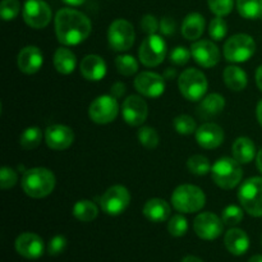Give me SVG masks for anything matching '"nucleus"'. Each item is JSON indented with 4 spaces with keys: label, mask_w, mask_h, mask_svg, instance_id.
<instances>
[{
    "label": "nucleus",
    "mask_w": 262,
    "mask_h": 262,
    "mask_svg": "<svg viewBox=\"0 0 262 262\" xmlns=\"http://www.w3.org/2000/svg\"><path fill=\"white\" fill-rule=\"evenodd\" d=\"M54 25L56 38L64 46L79 45L89 38L92 31L90 18L72 8L59 9L54 18Z\"/></svg>",
    "instance_id": "obj_1"
},
{
    "label": "nucleus",
    "mask_w": 262,
    "mask_h": 262,
    "mask_svg": "<svg viewBox=\"0 0 262 262\" xmlns=\"http://www.w3.org/2000/svg\"><path fill=\"white\" fill-rule=\"evenodd\" d=\"M56 184V178L46 168H32L25 171L20 181L23 192L31 199H43L51 194Z\"/></svg>",
    "instance_id": "obj_2"
},
{
    "label": "nucleus",
    "mask_w": 262,
    "mask_h": 262,
    "mask_svg": "<svg viewBox=\"0 0 262 262\" xmlns=\"http://www.w3.org/2000/svg\"><path fill=\"white\" fill-rule=\"evenodd\" d=\"M171 206L182 214H193L201 211L206 205V194L200 187L193 184L178 186L170 197Z\"/></svg>",
    "instance_id": "obj_3"
},
{
    "label": "nucleus",
    "mask_w": 262,
    "mask_h": 262,
    "mask_svg": "<svg viewBox=\"0 0 262 262\" xmlns=\"http://www.w3.org/2000/svg\"><path fill=\"white\" fill-rule=\"evenodd\" d=\"M211 178L217 187L223 189H233L241 183L243 170L234 158H220L211 168Z\"/></svg>",
    "instance_id": "obj_4"
},
{
    "label": "nucleus",
    "mask_w": 262,
    "mask_h": 262,
    "mask_svg": "<svg viewBox=\"0 0 262 262\" xmlns=\"http://www.w3.org/2000/svg\"><path fill=\"white\" fill-rule=\"evenodd\" d=\"M178 89L182 96L188 101H201L209 89V82L201 71L188 68L179 74Z\"/></svg>",
    "instance_id": "obj_5"
},
{
    "label": "nucleus",
    "mask_w": 262,
    "mask_h": 262,
    "mask_svg": "<svg viewBox=\"0 0 262 262\" xmlns=\"http://www.w3.org/2000/svg\"><path fill=\"white\" fill-rule=\"evenodd\" d=\"M238 200L248 215L262 217V177H252L243 182L238 191Z\"/></svg>",
    "instance_id": "obj_6"
},
{
    "label": "nucleus",
    "mask_w": 262,
    "mask_h": 262,
    "mask_svg": "<svg viewBox=\"0 0 262 262\" xmlns=\"http://www.w3.org/2000/svg\"><path fill=\"white\" fill-rule=\"evenodd\" d=\"M256 53V42L247 33H237L228 38L224 43L223 54L230 63H245Z\"/></svg>",
    "instance_id": "obj_7"
},
{
    "label": "nucleus",
    "mask_w": 262,
    "mask_h": 262,
    "mask_svg": "<svg viewBox=\"0 0 262 262\" xmlns=\"http://www.w3.org/2000/svg\"><path fill=\"white\" fill-rule=\"evenodd\" d=\"M136 32L127 19H115L107 30V42L114 51H127L135 43Z\"/></svg>",
    "instance_id": "obj_8"
},
{
    "label": "nucleus",
    "mask_w": 262,
    "mask_h": 262,
    "mask_svg": "<svg viewBox=\"0 0 262 262\" xmlns=\"http://www.w3.org/2000/svg\"><path fill=\"white\" fill-rule=\"evenodd\" d=\"M119 114V104L113 95H101L89 106V117L96 124H109Z\"/></svg>",
    "instance_id": "obj_9"
},
{
    "label": "nucleus",
    "mask_w": 262,
    "mask_h": 262,
    "mask_svg": "<svg viewBox=\"0 0 262 262\" xmlns=\"http://www.w3.org/2000/svg\"><path fill=\"white\" fill-rule=\"evenodd\" d=\"M166 55V42L161 36L148 35L141 42L138 49V58L145 67L154 68L160 66Z\"/></svg>",
    "instance_id": "obj_10"
},
{
    "label": "nucleus",
    "mask_w": 262,
    "mask_h": 262,
    "mask_svg": "<svg viewBox=\"0 0 262 262\" xmlns=\"http://www.w3.org/2000/svg\"><path fill=\"white\" fill-rule=\"evenodd\" d=\"M130 193L124 186H113L106 189L100 200V206L101 210L109 216H118L123 214L129 206Z\"/></svg>",
    "instance_id": "obj_11"
},
{
    "label": "nucleus",
    "mask_w": 262,
    "mask_h": 262,
    "mask_svg": "<svg viewBox=\"0 0 262 262\" xmlns=\"http://www.w3.org/2000/svg\"><path fill=\"white\" fill-rule=\"evenodd\" d=\"M22 17L28 27L41 30L51 22L53 12L50 5L43 0H26L22 8Z\"/></svg>",
    "instance_id": "obj_12"
},
{
    "label": "nucleus",
    "mask_w": 262,
    "mask_h": 262,
    "mask_svg": "<svg viewBox=\"0 0 262 262\" xmlns=\"http://www.w3.org/2000/svg\"><path fill=\"white\" fill-rule=\"evenodd\" d=\"M224 225L222 217L215 215L214 212L207 211L201 212L194 217L193 230L201 239L214 241L222 235Z\"/></svg>",
    "instance_id": "obj_13"
},
{
    "label": "nucleus",
    "mask_w": 262,
    "mask_h": 262,
    "mask_svg": "<svg viewBox=\"0 0 262 262\" xmlns=\"http://www.w3.org/2000/svg\"><path fill=\"white\" fill-rule=\"evenodd\" d=\"M135 89L145 97H160L165 92V78L155 72H141L135 78Z\"/></svg>",
    "instance_id": "obj_14"
},
{
    "label": "nucleus",
    "mask_w": 262,
    "mask_h": 262,
    "mask_svg": "<svg viewBox=\"0 0 262 262\" xmlns=\"http://www.w3.org/2000/svg\"><path fill=\"white\" fill-rule=\"evenodd\" d=\"M148 115L147 102L138 95H130L123 101L122 117L127 124L132 127H141Z\"/></svg>",
    "instance_id": "obj_15"
},
{
    "label": "nucleus",
    "mask_w": 262,
    "mask_h": 262,
    "mask_svg": "<svg viewBox=\"0 0 262 262\" xmlns=\"http://www.w3.org/2000/svg\"><path fill=\"white\" fill-rule=\"evenodd\" d=\"M14 246L18 255L27 258V260H37L43 255V251H45L42 238L35 233L30 232L18 235Z\"/></svg>",
    "instance_id": "obj_16"
},
{
    "label": "nucleus",
    "mask_w": 262,
    "mask_h": 262,
    "mask_svg": "<svg viewBox=\"0 0 262 262\" xmlns=\"http://www.w3.org/2000/svg\"><path fill=\"white\" fill-rule=\"evenodd\" d=\"M192 58L204 68H212L220 61L219 48L210 40H197L191 46Z\"/></svg>",
    "instance_id": "obj_17"
},
{
    "label": "nucleus",
    "mask_w": 262,
    "mask_h": 262,
    "mask_svg": "<svg viewBox=\"0 0 262 262\" xmlns=\"http://www.w3.org/2000/svg\"><path fill=\"white\" fill-rule=\"evenodd\" d=\"M45 142L51 150H67L74 142L73 129L64 124L49 125L45 129Z\"/></svg>",
    "instance_id": "obj_18"
},
{
    "label": "nucleus",
    "mask_w": 262,
    "mask_h": 262,
    "mask_svg": "<svg viewBox=\"0 0 262 262\" xmlns=\"http://www.w3.org/2000/svg\"><path fill=\"white\" fill-rule=\"evenodd\" d=\"M197 143L205 150H214L224 142V129L216 123H204L194 133Z\"/></svg>",
    "instance_id": "obj_19"
},
{
    "label": "nucleus",
    "mask_w": 262,
    "mask_h": 262,
    "mask_svg": "<svg viewBox=\"0 0 262 262\" xmlns=\"http://www.w3.org/2000/svg\"><path fill=\"white\" fill-rule=\"evenodd\" d=\"M43 64V55L37 46L28 45L20 49L17 55V66L22 73L35 74Z\"/></svg>",
    "instance_id": "obj_20"
},
{
    "label": "nucleus",
    "mask_w": 262,
    "mask_h": 262,
    "mask_svg": "<svg viewBox=\"0 0 262 262\" xmlns=\"http://www.w3.org/2000/svg\"><path fill=\"white\" fill-rule=\"evenodd\" d=\"M106 71L107 67L105 60L96 54L86 55L79 64V72H81L82 77L91 82L101 81L106 76Z\"/></svg>",
    "instance_id": "obj_21"
},
{
    "label": "nucleus",
    "mask_w": 262,
    "mask_h": 262,
    "mask_svg": "<svg viewBox=\"0 0 262 262\" xmlns=\"http://www.w3.org/2000/svg\"><path fill=\"white\" fill-rule=\"evenodd\" d=\"M224 246L232 255L242 256L250 248V237L245 230L239 228H232L225 233Z\"/></svg>",
    "instance_id": "obj_22"
},
{
    "label": "nucleus",
    "mask_w": 262,
    "mask_h": 262,
    "mask_svg": "<svg viewBox=\"0 0 262 262\" xmlns=\"http://www.w3.org/2000/svg\"><path fill=\"white\" fill-rule=\"evenodd\" d=\"M143 216L151 223H164L170 217L171 207L165 200L151 199L142 209Z\"/></svg>",
    "instance_id": "obj_23"
},
{
    "label": "nucleus",
    "mask_w": 262,
    "mask_h": 262,
    "mask_svg": "<svg viewBox=\"0 0 262 262\" xmlns=\"http://www.w3.org/2000/svg\"><path fill=\"white\" fill-rule=\"evenodd\" d=\"M205 27H206V20L201 13H189L186 18H184L183 23H182V35L184 38L189 41H197L201 38L204 35Z\"/></svg>",
    "instance_id": "obj_24"
},
{
    "label": "nucleus",
    "mask_w": 262,
    "mask_h": 262,
    "mask_svg": "<svg viewBox=\"0 0 262 262\" xmlns=\"http://www.w3.org/2000/svg\"><path fill=\"white\" fill-rule=\"evenodd\" d=\"M232 154L241 165L250 164L256 158L255 143L248 137H238L232 145Z\"/></svg>",
    "instance_id": "obj_25"
},
{
    "label": "nucleus",
    "mask_w": 262,
    "mask_h": 262,
    "mask_svg": "<svg viewBox=\"0 0 262 262\" xmlns=\"http://www.w3.org/2000/svg\"><path fill=\"white\" fill-rule=\"evenodd\" d=\"M53 61L56 72L60 74H66V76L73 73L77 67L76 54L71 49H68V46H61V48L56 49Z\"/></svg>",
    "instance_id": "obj_26"
},
{
    "label": "nucleus",
    "mask_w": 262,
    "mask_h": 262,
    "mask_svg": "<svg viewBox=\"0 0 262 262\" xmlns=\"http://www.w3.org/2000/svg\"><path fill=\"white\" fill-rule=\"evenodd\" d=\"M223 79L225 86L235 92H241L247 87L248 77L242 68L237 66H229L223 72Z\"/></svg>",
    "instance_id": "obj_27"
},
{
    "label": "nucleus",
    "mask_w": 262,
    "mask_h": 262,
    "mask_svg": "<svg viewBox=\"0 0 262 262\" xmlns=\"http://www.w3.org/2000/svg\"><path fill=\"white\" fill-rule=\"evenodd\" d=\"M225 107V99L220 94L206 95L200 101L199 114L201 118H211L220 114Z\"/></svg>",
    "instance_id": "obj_28"
},
{
    "label": "nucleus",
    "mask_w": 262,
    "mask_h": 262,
    "mask_svg": "<svg viewBox=\"0 0 262 262\" xmlns=\"http://www.w3.org/2000/svg\"><path fill=\"white\" fill-rule=\"evenodd\" d=\"M72 212H73V216L79 222L90 223L96 219L99 215V209L95 202L90 201V200H79L74 204Z\"/></svg>",
    "instance_id": "obj_29"
},
{
    "label": "nucleus",
    "mask_w": 262,
    "mask_h": 262,
    "mask_svg": "<svg viewBox=\"0 0 262 262\" xmlns=\"http://www.w3.org/2000/svg\"><path fill=\"white\" fill-rule=\"evenodd\" d=\"M237 9L246 19H257L262 15V0H237Z\"/></svg>",
    "instance_id": "obj_30"
},
{
    "label": "nucleus",
    "mask_w": 262,
    "mask_h": 262,
    "mask_svg": "<svg viewBox=\"0 0 262 262\" xmlns=\"http://www.w3.org/2000/svg\"><path fill=\"white\" fill-rule=\"evenodd\" d=\"M41 141H42V130L38 127L26 128L19 136V145L25 150H33L38 147Z\"/></svg>",
    "instance_id": "obj_31"
},
{
    "label": "nucleus",
    "mask_w": 262,
    "mask_h": 262,
    "mask_svg": "<svg viewBox=\"0 0 262 262\" xmlns=\"http://www.w3.org/2000/svg\"><path fill=\"white\" fill-rule=\"evenodd\" d=\"M187 168H188L189 173L191 174L202 177L211 173L212 165L210 164V160L206 156L193 155L188 159V161H187Z\"/></svg>",
    "instance_id": "obj_32"
},
{
    "label": "nucleus",
    "mask_w": 262,
    "mask_h": 262,
    "mask_svg": "<svg viewBox=\"0 0 262 262\" xmlns=\"http://www.w3.org/2000/svg\"><path fill=\"white\" fill-rule=\"evenodd\" d=\"M115 67H117L118 73L122 76L130 77L138 72V61L133 55H119L115 59Z\"/></svg>",
    "instance_id": "obj_33"
},
{
    "label": "nucleus",
    "mask_w": 262,
    "mask_h": 262,
    "mask_svg": "<svg viewBox=\"0 0 262 262\" xmlns=\"http://www.w3.org/2000/svg\"><path fill=\"white\" fill-rule=\"evenodd\" d=\"M173 127L174 129H176V132L182 136L193 135L197 130L196 120H194L191 115L187 114H182L178 115L177 118H174Z\"/></svg>",
    "instance_id": "obj_34"
},
{
    "label": "nucleus",
    "mask_w": 262,
    "mask_h": 262,
    "mask_svg": "<svg viewBox=\"0 0 262 262\" xmlns=\"http://www.w3.org/2000/svg\"><path fill=\"white\" fill-rule=\"evenodd\" d=\"M137 137L141 145H142L143 147L148 148V150L156 148L158 147L159 142H160L159 133L156 132L155 128L148 127V125H143V127H141L140 129H138Z\"/></svg>",
    "instance_id": "obj_35"
},
{
    "label": "nucleus",
    "mask_w": 262,
    "mask_h": 262,
    "mask_svg": "<svg viewBox=\"0 0 262 262\" xmlns=\"http://www.w3.org/2000/svg\"><path fill=\"white\" fill-rule=\"evenodd\" d=\"M168 232L173 237H183L188 232V220L182 214L174 215L169 219L168 223Z\"/></svg>",
    "instance_id": "obj_36"
},
{
    "label": "nucleus",
    "mask_w": 262,
    "mask_h": 262,
    "mask_svg": "<svg viewBox=\"0 0 262 262\" xmlns=\"http://www.w3.org/2000/svg\"><path fill=\"white\" fill-rule=\"evenodd\" d=\"M243 207L235 206V205H229V206L225 207L222 212V220L225 225H229V227H234V225L239 224L243 220Z\"/></svg>",
    "instance_id": "obj_37"
},
{
    "label": "nucleus",
    "mask_w": 262,
    "mask_h": 262,
    "mask_svg": "<svg viewBox=\"0 0 262 262\" xmlns=\"http://www.w3.org/2000/svg\"><path fill=\"white\" fill-rule=\"evenodd\" d=\"M209 33L212 40L222 41L228 33V25L224 18L219 17V15L212 18L209 26Z\"/></svg>",
    "instance_id": "obj_38"
},
{
    "label": "nucleus",
    "mask_w": 262,
    "mask_h": 262,
    "mask_svg": "<svg viewBox=\"0 0 262 262\" xmlns=\"http://www.w3.org/2000/svg\"><path fill=\"white\" fill-rule=\"evenodd\" d=\"M20 12L19 0H3L0 5V14L3 20H13Z\"/></svg>",
    "instance_id": "obj_39"
},
{
    "label": "nucleus",
    "mask_w": 262,
    "mask_h": 262,
    "mask_svg": "<svg viewBox=\"0 0 262 262\" xmlns=\"http://www.w3.org/2000/svg\"><path fill=\"white\" fill-rule=\"evenodd\" d=\"M207 4L215 15L225 17L232 13L234 8V0H207Z\"/></svg>",
    "instance_id": "obj_40"
},
{
    "label": "nucleus",
    "mask_w": 262,
    "mask_h": 262,
    "mask_svg": "<svg viewBox=\"0 0 262 262\" xmlns=\"http://www.w3.org/2000/svg\"><path fill=\"white\" fill-rule=\"evenodd\" d=\"M18 174L14 169L9 166H3L0 169V187L2 189H9L17 184Z\"/></svg>",
    "instance_id": "obj_41"
},
{
    "label": "nucleus",
    "mask_w": 262,
    "mask_h": 262,
    "mask_svg": "<svg viewBox=\"0 0 262 262\" xmlns=\"http://www.w3.org/2000/svg\"><path fill=\"white\" fill-rule=\"evenodd\" d=\"M191 58V50H188L184 46H177L170 53V61L173 64H176V66H184V64L188 63Z\"/></svg>",
    "instance_id": "obj_42"
},
{
    "label": "nucleus",
    "mask_w": 262,
    "mask_h": 262,
    "mask_svg": "<svg viewBox=\"0 0 262 262\" xmlns=\"http://www.w3.org/2000/svg\"><path fill=\"white\" fill-rule=\"evenodd\" d=\"M67 245H68V242H67V238L64 235H55L49 241L48 253L50 256H59L64 252Z\"/></svg>",
    "instance_id": "obj_43"
},
{
    "label": "nucleus",
    "mask_w": 262,
    "mask_h": 262,
    "mask_svg": "<svg viewBox=\"0 0 262 262\" xmlns=\"http://www.w3.org/2000/svg\"><path fill=\"white\" fill-rule=\"evenodd\" d=\"M160 27V22L156 19L155 15L146 14L143 15L141 19V30L146 33V35H155Z\"/></svg>",
    "instance_id": "obj_44"
},
{
    "label": "nucleus",
    "mask_w": 262,
    "mask_h": 262,
    "mask_svg": "<svg viewBox=\"0 0 262 262\" xmlns=\"http://www.w3.org/2000/svg\"><path fill=\"white\" fill-rule=\"evenodd\" d=\"M177 25L176 20L170 17H163L160 19V27H159V31H160L161 35L164 36H171L173 33H176Z\"/></svg>",
    "instance_id": "obj_45"
},
{
    "label": "nucleus",
    "mask_w": 262,
    "mask_h": 262,
    "mask_svg": "<svg viewBox=\"0 0 262 262\" xmlns=\"http://www.w3.org/2000/svg\"><path fill=\"white\" fill-rule=\"evenodd\" d=\"M125 92V84L122 83V82H117L112 86V95L117 99L122 97Z\"/></svg>",
    "instance_id": "obj_46"
},
{
    "label": "nucleus",
    "mask_w": 262,
    "mask_h": 262,
    "mask_svg": "<svg viewBox=\"0 0 262 262\" xmlns=\"http://www.w3.org/2000/svg\"><path fill=\"white\" fill-rule=\"evenodd\" d=\"M255 78H256V84H257L258 90L262 92V64L257 68L255 74Z\"/></svg>",
    "instance_id": "obj_47"
},
{
    "label": "nucleus",
    "mask_w": 262,
    "mask_h": 262,
    "mask_svg": "<svg viewBox=\"0 0 262 262\" xmlns=\"http://www.w3.org/2000/svg\"><path fill=\"white\" fill-rule=\"evenodd\" d=\"M256 115H257V120L262 127V99L258 101L257 107H256Z\"/></svg>",
    "instance_id": "obj_48"
},
{
    "label": "nucleus",
    "mask_w": 262,
    "mask_h": 262,
    "mask_svg": "<svg viewBox=\"0 0 262 262\" xmlns=\"http://www.w3.org/2000/svg\"><path fill=\"white\" fill-rule=\"evenodd\" d=\"M256 165H257L258 171L262 174V148L258 151L257 155H256Z\"/></svg>",
    "instance_id": "obj_49"
},
{
    "label": "nucleus",
    "mask_w": 262,
    "mask_h": 262,
    "mask_svg": "<svg viewBox=\"0 0 262 262\" xmlns=\"http://www.w3.org/2000/svg\"><path fill=\"white\" fill-rule=\"evenodd\" d=\"M67 5H71V7H79V5L83 4L86 0H63Z\"/></svg>",
    "instance_id": "obj_50"
},
{
    "label": "nucleus",
    "mask_w": 262,
    "mask_h": 262,
    "mask_svg": "<svg viewBox=\"0 0 262 262\" xmlns=\"http://www.w3.org/2000/svg\"><path fill=\"white\" fill-rule=\"evenodd\" d=\"M176 71L171 68H168L165 72H164V78L165 79H173L176 77Z\"/></svg>",
    "instance_id": "obj_51"
},
{
    "label": "nucleus",
    "mask_w": 262,
    "mask_h": 262,
    "mask_svg": "<svg viewBox=\"0 0 262 262\" xmlns=\"http://www.w3.org/2000/svg\"><path fill=\"white\" fill-rule=\"evenodd\" d=\"M181 262H204L201 260V258L196 257V256H186V257H183V260H182Z\"/></svg>",
    "instance_id": "obj_52"
},
{
    "label": "nucleus",
    "mask_w": 262,
    "mask_h": 262,
    "mask_svg": "<svg viewBox=\"0 0 262 262\" xmlns=\"http://www.w3.org/2000/svg\"><path fill=\"white\" fill-rule=\"evenodd\" d=\"M247 262H262V255H255L250 258Z\"/></svg>",
    "instance_id": "obj_53"
},
{
    "label": "nucleus",
    "mask_w": 262,
    "mask_h": 262,
    "mask_svg": "<svg viewBox=\"0 0 262 262\" xmlns=\"http://www.w3.org/2000/svg\"><path fill=\"white\" fill-rule=\"evenodd\" d=\"M261 247H262V235H261Z\"/></svg>",
    "instance_id": "obj_54"
}]
</instances>
